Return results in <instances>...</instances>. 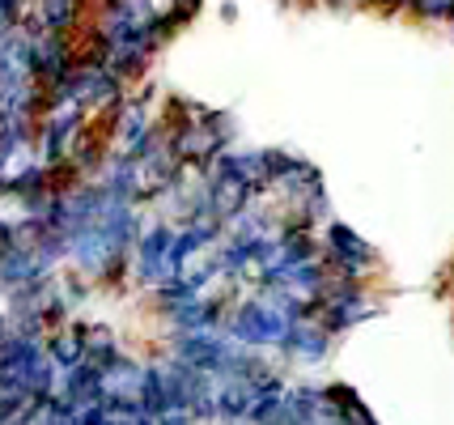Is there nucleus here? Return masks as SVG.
<instances>
[{
	"label": "nucleus",
	"instance_id": "obj_6",
	"mask_svg": "<svg viewBox=\"0 0 454 425\" xmlns=\"http://www.w3.org/2000/svg\"><path fill=\"white\" fill-rule=\"evenodd\" d=\"M416 18H429V21H442V18H454V0H408Z\"/></svg>",
	"mask_w": 454,
	"mask_h": 425
},
{
	"label": "nucleus",
	"instance_id": "obj_1",
	"mask_svg": "<svg viewBox=\"0 0 454 425\" xmlns=\"http://www.w3.org/2000/svg\"><path fill=\"white\" fill-rule=\"evenodd\" d=\"M170 239H175V222H166V217H145L137 243H132V256H128V277H132L140 289H149V285H158L170 277V268H166Z\"/></svg>",
	"mask_w": 454,
	"mask_h": 425
},
{
	"label": "nucleus",
	"instance_id": "obj_3",
	"mask_svg": "<svg viewBox=\"0 0 454 425\" xmlns=\"http://www.w3.org/2000/svg\"><path fill=\"white\" fill-rule=\"evenodd\" d=\"M280 353L285 358H294V362H301V366H318L327 353H332V332L318 324V319H297L294 327H289V336L280 341Z\"/></svg>",
	"mask_w": 454,
	"mask_h": 425
},
{
	"label": "nucleus",
	"instance_id": "obj_7",
	"mask_svg": "<svg viewBox=\"0 0 454 425\" xmlns=\"http://www.w3.org/2000/svg\"><path fill=\"white\" fill-rule=\"evenodd\" d=\"M217 13H221V21H238V4H234V0H221Z\"/></svg>",
	"mask_w": 454,
	"mask_h": 425
},
{
	"label": "nucleus",
	"instance_id": "obj_5",
	"mask_svg": "<svg viewBox=\"0 0 454 425\" xmlns=\"http://www.w3.org/2000/svg\"><path fill=\"white\" fill-rule=\"evenodd\" d=\"M115 353H123V341H119L115 327L106 324H85V358L94 366H106Z\"/></svg>",
	"mask_w": 454,
	"mask_h": 425
},
{
	"label": "nucleus",
	"instance_id": "obj_4",
	"mask_svg": "<svg viewBox=\"0 0 454 425\" xmlns=\"http://www.w3.org/2000/svg\"><path fill=\"white\" fill-rule=\"evenodd\" d=\"M94 0H30V18L39 21L43 30H59V35H77L85 26V13H90Z\"/></svg>",
	"mask_w": 454,
	"mask_h": 425
},
{
	"label": "nucleus",
	"instance_id": "obj_2",
	"mask_svg": "<svg viewBox=\"0 0 454 425\" xmlns=\"http://www.w3.org/2000/svg\"><path fill=\"white\" fill-rule=\"evenodd\" d=\"M323 260H327L332 272H340V277H356V281H361L365 268H374L378 264V251L356 234L353 225L332 222L327 225V243H323Z\"/></svg>",
	"mask_w": 454,
	"mask_h": 425
},
{
	"label": "nucleus",
	"instance_id": "obj_9",
	"mask_svg": "<svg viewBox=\"0 0 454 425\" xmlns=\"http://www.w3.org/2000/svg\"><path fill=\"white\" fill-rule=\"evenodd\" d=\"M450 30H454V18H450Z\"/></svg>",
	"mask_w": 454,
	"mask_h": 425
},
{
	"label": "nucleus",
	"instance_id": "obj_8",
	"mask_svg": "<svg viewBox=\"0 0 454 425\" xmlns=\"http://www.w3.org/2000/svg\"><path fill=\"white\" fill-rule=\"evenodd\" d=\"M4 336H9V315L0 311V344H4Z\"/></svg>",
	"mask_w": 454,
	"mask_h": 425
}]
</instances>
